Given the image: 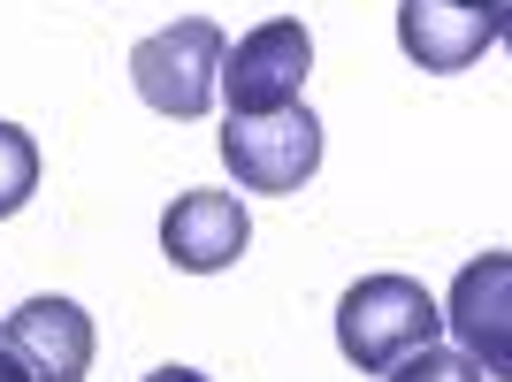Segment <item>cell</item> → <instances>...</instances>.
Segmentation results:
<instances>
[{
    "instance_id": "6da1fadb",
    "label": "cell",
    "mask_w": 512,
    "mask_h": 382,
    "mask_svg": "<svg viewBox=\"0 0 512 382\" xmlns=\"http://www.w3.org/2000/svg\"><path fill=\"white\" fill-rule=\"evenodd\" d=\"M436 329H444V306L413 276H360L337 298V352L360 375H390L406 352L436 344Z\"/></svg>"
},
{
    "instance_id": "7a4b0ae2",
    "label": "cell",
    "mask_w": 512,
    "mask_h": 382,
    "mask_svg": "<svg viewBox=\"0 0 512 382\" xmlns=\"http://www.w3.org/2000/svg\"><path fill=\"white\" fill-rule=\"evenodd\" d=\"M222 54H230L222 23H207V16L161 23L153 39L130 46V85H138V100H146L153 115L199 123L214 107V92H222Z\"/></svg>"
},
{
    "instance_id": "3957f363",
    "label": "cell",
    "mask_w": 512,
    "mask_h": 382,
    "mask_svg": "<svg viewBox=\"0 0 512 382\" xmlns=\"http://www.w3.org/2000/svg\"><path fill=\"white\" fill-rule=\"evenodd\" d=\"M222 161H230L237 191H299L321 169V123L306 107H276V115H230L222 123Z\"/></svg>"
},
{
    "instance_id": "277c9868",
    "label": "cell",
    "mask_w": 512,
    "mask_h": 382,
    "mask_svg": "<svg viewBox=\"0 0 512 382\" xmlns=\"http://www.w3.org/2000/svg\"><path fill=\"white\" fill-rule=\"evenodd\" d=\"M314 69V31L299 16H276L245 31L237 54H222V100L230 115H276V107H299V85Z\"/></svg>"
},
{
    "instance_id": "5b68a950",
    "label": "cell",
    "mask_w": 512,
    "mask_h": 382,
    "mask_svg": "<svg viewBox=\"0 0 512 382\" xmlns=\"http://www.w3.org/2000/svg\"><path fill=\"white\" fill-rule=\"evenodd\" d=\"M0 352L23 367V382H85L92 375V314L77 298H23L0 321Z\"/></svg>"
},
{
    "instance_id": "8992f818",
    "label": "cell",
    "mask_w": 512,
    "mask_h": 382,
    "mask_svg": "<svg viewBox=\"0 0 512 382\" xmlns=\"http://www.w3.org/2000/svg\"><path fill=\"white\" fill-rule=\"evenodd\" d=\"M451 337L482 375H512V253H482L451 283Z\"/></svg>"
},
{
    "instance_id": "52a82bcc",
    "label": "cell",
    "mask_w": 512,
    "mask_h": 382,
    "mask_svg": "<svg viewBox=\"0 0 512 382\" xmlns=\"http://www.w3.org/2000/svg\"><path fill=\"white\" fill-rule=\"evenodd\" d=\"M505 39V8H459V0H398V46L413 69H474Z\"/></svg>"
},
{
    "instance_id": "ba28073f",
    "label": "cell",
    "mask_w": 512,
    "mask_h": 382,
    "mask_svg": "<svg viewBox=\"0 0 512 382\" xmlns=\"http://www.w3.org/2000/svg\"><path fill=\"white\" fill-rule=\"evenodd\" d=\"M245 245H253V222H245L237 191H176V207L161 214V253L184 276H222V268H237Z\"/></svg>"
},
{
    "instance_id": "9c48e42d",
    "label": "cell",
    "mask_w": 512,
    "mask_h": 382,
    "mask_svg": "<svg viewBox=\"0 0 512 382\" xmlns=\"http://www.w3.org/2000/svg\"><path fill=\"white\" fill-rule=\"evenodd\" d=\"M31 191H39V146H31V130L0 123V222L31 207Z\"/></svg>"
},
{
    "instance_id": "30bf717a",
    "label": "cell",
    "mask_w": 512,
    "mask_h": 382,
    "mask_svg": "<svg viewBox=\"0 0 512 382\" xmlns=\"http://www.w3.org/2000/svg\"><path fill=\"white\" fill-rule=\"evenodd\" d=\"M390 382H490L482 367L467 360V352H444V344H421V352H406V360L390 367Z\"/></svg>"
},
{
    "instance_id": "8fae6325",
    "label": "cell",
    "mask_w": 512,
    "mask_h": 382,
    "mask_svg": "<svg viewBox=\"0 0 512 382\" xmlns=\"http://www.w3.org/2000/svg\"><path fill=\"white\" fill-rule=\"evenodd\" d=\"M146 382H207V375H199V367H153Z\"/></svg>"
},
{
    "instance_id": "7c38bea8",
    "label": "cell",
    "mask_w": 512,
    "mask_h": 382,
    "mask_svg": "<svg viewBox=\"0 0 512 382\" xmlns=\"http://www.w3.org/2000/svg\"><path fill=\"white\" fill-rule=\"evenodd\" d=\"M0 382H23V367H16V360H8V352H0Z\"/></svg>"
},
{
    "instance_id": "4fadbf2b",
    "label": "cell",
    "mask_w": 512,
    "mask_h": 382,
    "mask_svg": "<svg viewBox=\"0 0 512 382\" xmlns=\"http://www.w3.org/2000/svg\"><path fill=\"white\" fill-rule=\"evenodd\" d=\"M459 8H505V0H459Z\"/></svg>"
}]
</instances>
